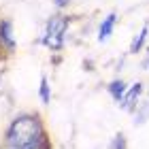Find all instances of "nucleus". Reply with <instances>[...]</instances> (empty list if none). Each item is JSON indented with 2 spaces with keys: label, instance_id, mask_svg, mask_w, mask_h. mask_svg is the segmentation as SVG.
<instances>
[{
  "label": "nucleus",
  "instance_id": "1",
  "mask_svg": "<svg viewBox=\"0 0 149 149\" xmlns=\"http://www.w3.org/2000/svg\"><path fill=\"white\" fill-rule=\"evenodd\" d=\"M0 149H53V143L43 117L34 111H24L9 121Z\"/></svg>",
  "mask_w": 149,
  "mask_h": 149
},
{
  "label": "nucleus",
  "instance_id": "6",
  "mask_svg": "<svg viewBox=\"0 0 149 149\" xmlns=\"http://www.w3.org/2000/svg\"><path fill=\"white\" fill-rule=\"evenodd\" d=\"M128 85L124 79H113L109 85H107V92H109V96L115 100V102H121V98L126 96V92H128Z\"/></svg>",
  "mask_w": 149,
  "mask_h": 149
},
{
  "label": "nucleus",
  "instance_id": "10",
  "mask_svg": "<svg viewBox=\"0 0 149 149\" xmlns=\"http://www.w3.org/2000/svg\"><path fill=\"white\" fill-rule=\"evenodd\" d=\"M126 147H128V143H126V134L124 132H117L111 139V143H109V149H126Z\"/></svg>",
  "mask_w": 149,
  "mask_h": 149
},
{
  "label": "nucleus",
  "instance_id": "8",
  "mask_svg": "<svg viewBox=\"0 0 149 149\" xmlns=\"http://www.w3.org/2000/svg\"><path fill=\"white\" fill-rule=\"evenodd\" d=\"M38 100L43 104H49L51 102V87H49V79L45 77H40V83H38Z\"/></svg>",
  "mask_w": 149,
  "mask_h": 149
},
{
  "label": "nucleus",
  "instance_id": "9",
  "mask_svg": "<svg viewBox=\"0 0 149 149\" xmlns=\"http://www.w3.org/2000/svg\"><path fill=\"white\" fill-rule=\"evenodd\" d=\"M134 113H136V115H134V124H136V126L145 124V121L149 119V100L143 102V104H139V109L134 111Z\"/></svg>",
  "mask_w": 149,
  "mask_h": 149
},
{
  "label": "nucleus",
  "instance_id": "7",
  "mask_svg": "<svg viewBox=\"0 0 149 149\" xmlns=\"http://www.w3.org/2000/svg\"><path fill=\"white\" fill-rule=\"evenodd\" d=\"M147 34H149V28H147V26H143V28H141V32H136V34H134L132 43H130V53H132V56H139V53L145 49Z\"/></svg>",
  "mask_w": 149,
  "mask_h": 149
},
{
  "label": "nucleus",
  "instance_id": "3",
  "mask_svg": "<svg viewBox=\"0 0 149 149\" xmlns=\"http://www.w3.org/2000/svg\"><path fill=\"white\" fill-rule=\"evenodd\" d=\"M0 49L6 56H13L17 49L15 32H13V22L11 19H0Z\"/></svg>",
  "mask_w": 149,
  "mask_h": 149
},
{
  "label": "nucleus",
  "instance_id": "5",
  "mask_svg": "<svg viewBox=\"0 0 149 149\" xmlns=\"http://www.w3.org/2000/svg\"><path fill=\"white\" fill-rule=\"evenodd\" d=\"M115 24H117V15L115 13H109L98 26V43H107L111 36H113V30H115Z\"/></svg>",
  "mask_w": 149,
  "mask_h": 149
},
{
  "label": "nucleus",
  "instance_id": "4",
  "mask_svg": "<svg viewBox=\"0 0 149 149\" xmlns=\"http://www.w3.org/2000/svg\"><path fill=\"white\" fill-rule=\"evenodd\" d=\"M141 96H143V83L136 81V83H132L130 87H128V92H126V96L121 98L119 107H121L124 111L134 113V111H136V104H139V98H141Z\"/></svg>",
  "mask_w": 149,
  "mask_h": 149
},
{
  "label": "nucleus",
  "instance_id": "2",
  "mask_svg": "<svg viewBox=\"0 0 149 149\" xmlns=\"http://www.w3.org/2000/svg\"><path fill=\"white\" fill-rule=\"evenodd\" d=\"M70 26V17L68 15H53L49 17V22L45 24V32L40 43L45 47H49L51 51H60L64 47V38H66V30Z\"/></svg>",
  "mask_w": 149,
  "mask_h": 149
},
{
  "label": "nucleus",
  "instance_id": "11",
  "mask_svg": "<svg viewBox=\"0 0 149 149\" xmlns=\"http://www.w3.org/2000/svg\"><path fill=\"white\" fill-rule=\"evenodd\" d=\"M68 4H70V0H53V6H56L58 11H64Z\"/></svg>",
  "mask_w": 149,
  "mask_h": 149
},
{
  "label": "nucleus",
  "instance_id": "12",
  "mask_svg": "<svg viewBox=\"0 0 149 149\" xmlns=\"http://www.w3.org/2000/svg\"><path fill=\"white\" fill-rule=\"evenodd\" d=\"M141 64H143V68L149 72V47H147V51H145V58H143V62H141Z\"/></svg>",
  "mask_w": 149,
  "mask_h": 149
}]
</instances>
